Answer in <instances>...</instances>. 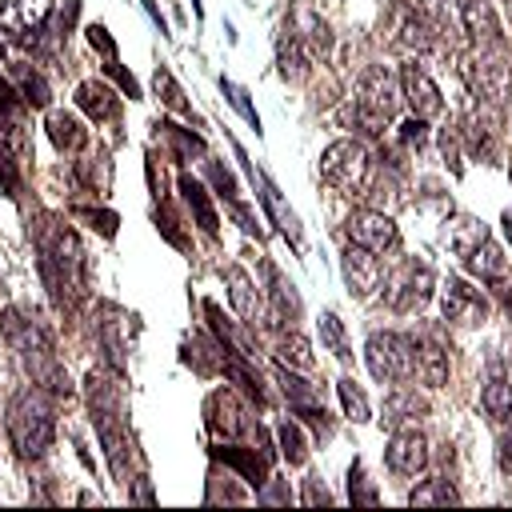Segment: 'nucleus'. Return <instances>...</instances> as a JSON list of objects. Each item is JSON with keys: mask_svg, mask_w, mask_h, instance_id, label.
I'll return each mask as SVG.
<instances>
[{"mask_svg": "<svg viewBox=\"0 0 512 512\" xmlns=\"http://www.w3.org/2000/svg\"><path fill=\"white\" fill-rule=\"evenodd\" d=\"M108 76L120 84V92H124L128 100H140V84H136V80H132V72H124L116 60H108Z\"/></svg>", "mask_w": 512, "mask_h": 512, "instance_id": "45", "label": "nucleus"}, {"mask_svg": "<svg viewBox=\"0 0 512 512\" xmlns=\"http://www.w3.org/2000/svg\"><path fill=\"white\" fill-rule=\"evenodd\" d=\"M416 412H424V400L412 392V388H396L392 396H388V404H384V420H408V416H416Z\"/></svg>", "mask_w": 512, "mask_h": 512, "instance_id": "34", "label": "nucleus"}, {"mask_svg": "<svg viewBox=\"0 0 512 512\" xmlns=\"http://www.w3.org/2000/svg\"><path fill=\"white\" fill-rule=\"evenodd\" d=\"M432 292H436V276L420 260H404L384 284V300L392 312H420L432 300Z\"/></svg>", "mask_w": 512, "mask_h": 512, "instance_id": "7", "label": "nucleus"}, {"mask_svg": "<svg viewBox=\"0 0 512 512\" xmlns=\"http://www.w3.org/2000/svg\"><path fill=\"white\" fill-rule=\"evenodd\" d=\"M88 44H92V48H100V52H104V60H116V44H112V36H108V28H104V24H92V28H88Z\"/></svg>", "mask_w": 512, "mask_h": 512, "instance_id": "46", "label": "nucleus"}, {"mask_svg": "<svg viewBox=\"0 0 512 512\" xmlns=\"http://www.w3.org/2000/svg\"><path fill=\"white\" fill-rule=\"evenodd\" d=\"M208 172H212V184L220 188V196L236 200V176H232L228 168H220V164H208Z\"/></svg>", "mask_w": 512, "mask_h": 512, "instance_id": "48", "label": "nucleus"}, {"mask_svg": "<svg viewBox=\"0 0 512 512\" xmlns=\"http://www.w3.org/2000/svg\"><path fill=\"white\" fill-rule=\"evenodd\" d=\"M336 392H340V404H344V412L356 420V424H364L372 412H368V400H364V392H360V384L352 380V376H344L340 384H336Z\"/></svg>", "mask_w": 512, "mask_h": 512, "instance_id": "35", "label": "nucleus"}, {"mask_svg": "<svg viewBox=\"0 0 512 512\" xmlns=\"http://www.w3.org/2000/svg\"><path fill=\"white\" fill-rule=\"evenodd\" d=\"M464 264H468V272L480 276L484 284H500V280L508 276V256L500 252V244H496L492 236H484L476 248H468V252H464Z\"/></svg>", "mask_w": 512, "mask_h": 512, "instance_id": "18", "label": "nucleus"}, {"mask_svg": "<svg viewBox=\"0 0 512 512\" xmlns=\"http://www.w3.org/2000/svg\"><path fill=\"white\" fill-rule=\"evenodd\" d=\"M456 500H460V492L452 488L448 476H432V480H424V484H416L408 492V504H416V508H424V504H456Z\"/></svg>", "mask_w": 512, "mask_h": 512, "instance_id": "28", "label": "nucleus"}, {"mask_svg": "<svg viewBox=\"0 0 512 512\" xmlns=\"http://www.w3.org/2000/svg\"><path fill=\"white\" fill-rule=\"evenodd\" d=\"M424 140H428V124L420 120V116H408L404 124H400V132H396V144L400 148H424Z\"/></svg>", "mask_w": 512, "mask_h": 512, "instance_id": "40", "label": "nucleus"}, {"mask_svg": "<svg viewBox=\"0 0 512 512\" xmlns=\"http://www.w3.org/2000/svg\"><path fill=\"white\" fill-rule=\"evenodd\" d=\"M508 176H512V164H508Z\"/></svg>", "mask_w": 512, "mask_h": 512, "instance_id": "51", "label": "nucleus"}, {"mask_svg": "<svg viewBox=\"0 0 512 512\" xmlns=\"http://www.w3.org/2000/svg\"><path fill=\"white\" fill-rule=\"evenodd\" d=\"M164 128V136L176 144V156H192V152H204V144H200V136H192V132H184V128H176V124H160Z\"/></svg>", "mask_w": 512, "mask_h": 512, "instance_id": "43", "label": "nucleus"}, {"mask_svg": "<svg viewBox=\"0 0 512 512\" xmlns=\"http://www.w3.org/2000/svg\"><path fill=\"white\" fill-rule=\"evenodd\" d=\"M0 188H4V196H16L20 192V168H16L12 148L4 140H0Z\"/></svg>", "mask_w": 512, "mask_h": 512, "instance_id": "41", "label": "nucleus"}, {"mask_svg": "<svg viewBox=\"0 0 512 512\" xmlns=\"http://www.w3.org/2000/svg\"><path fill=\"white\" fill-rule=\"evenodd\" d=\"M456 12H460V28L468 32L472 48H504V32L488 0H460Z\"/></svg>", "mask_w": 512, "mask_h": 512, "instance_id": "13", "label": "nucleus"}, {"mask_svg": "<svg viewBox=\"0 0 512 512\" xmlns=\"http://www.w3.org/2000/svg\"><path fill=\"white\" fill-rule=\"evenodd\" d=\"M388 468L396 472V476H420L424 468H428V440H424V432H416V428H400L392 440H388Z\"/></svg>", "mask_w": 512, "mask_h": 512, "instance_id": "14", "label": "nucleus"}, {"mask_svg": "<svg viewBox=\"0 0 512 512\" xmlns=\"http://www.w3.org/2000/svg\"><path fill=\"white\" fill-rule=\"evenodd\" d=\"M480 408H484V416H488L492 424L512 420V380H508L500 368H492V376L484 380V388H480Z\"/></svg>", "mask_w": 512, "mask_h": 512, "instance_id": "20", "label": "nucleus"}, {"mask_svg": "<svg viewBox=\"0 0 512 512\" xmlns=\"http://www.w3.org/2000/svg\"><path fill=\"white\" fill-rule=\"evenodd\" d=\"M276 440H280V452H284L288 464H304L308 460V440H304V428L296 420H280Z\"/></svg>", "mask_w": 512, "mask_h": 512, "instance_id": "30", "label": "nucleus"}, {"mask_svg": "<svg viewBox=\"0 0 512 512\" xmlns=\"http://www.w3.org/2000/svg\"><path fill=\"white\" fill-rule=\"evenodd\" d=\"M304 504H332V496H328V488H324L320 476H308L304 480Z\"/></svg>", "mask_w": 512, "mask_h": 512, "instance_id": "49", "label": "nucleus"}, {"mask_svg": "<svg viewBox=\"0 0 512 512\" xmlns=\"http://www.w3.org/2000/svg\"><path fill=\"white\" fill-rule=\"evenodd\" d=\"M400 100H404V96H400L396 76H392L384 64H372V68L360 76L356 96H352V104L344 108V120L356 124L364 136H380V132L388 128V120L396 116Z\"/></svg>", "mask_w": 512, "mask_h": 512, "instance_id": "1", "label": "nucleus"}, {"mask_svg": "<svg viewBox=\"0 0 512 512\" xmlns=\"http://www.w3.org/2000/svg\"><path fill=\"white\" fill-rule=\"evenodd\" d=\"M496 464L504 476H512V420H504L500 428V440H496Z\"/></svg>", "mask_w": 512, "mask_h": 512, "instance_id": "44", "label": "nucleus"}, {"mask_svg": "<svg viewBox=\"0 0 512 512\" xmlns=\"http://www.w3.org/2000/svg\"><path fill=\"white\" fill-rule=\"evenodd\" d=\"M344 236H348V244L368 248V252H376V256L388 252V248H396V240H400L392 216L380 212V208H360V212H352V216L344 220Z\"/></svg>", "mask_w": 512, "mask_h": 512, "instance_id": "8", "label": "nucleus"}, {"mask_svg": "<svg viewBox=\"0 0 512 512\" xmlns=\"http://www.w3.org/2000/svg\"><path fill=\"white\" fill-rule=\"evenodd\" d=\"M276 68H280V76L292 80V84L308 80V72H312V56L304 52V44H300L288 28H284L280 40H276Z\"/></svg>", "mask_w": 512, "mask_h": 512, "instance_id": "21", "label": "nucleus"}, {"mask_svg": "<svg viewBox=\"0 0 512 512\" xmlns=\"http://www.w3.org/2000/svg\"><path fill=\"white\" fill-rule=\"evenodd\" d=\"M216 460H224L228 468H236L248 484H268V456H256V448H240V444H228V448H212Z\"/></svg>", "mask_w": 512, "mask_h": 512, "instance_id": "23", "label": "nucleus"}, {"mask_svg": "<svg viewBox=\"0 0 512 512\" xmlns=\"http://www.w3.org/2000/svg\"><path fill=\"white\" fill-rule=\"evenodd\" d=\"M340 268H344V284H348V292H352L356 300H368V296L380 288V280H384L380 256H376V252H368V248H356V244H348V248H344Z\"/></svg>", "mask_w": 512, "mask_h": 512, "instance_id": "12", "label": "nucleus"}, {"mask_svg": "<svg viewBox=\"0 0 512 512\" xmlns=\"http://www.w3.org/2000/svg\"><path fill=\"white\" fill-rule=\"evenodd\" d=\"M8 436L24 460H40L52 448L56 424H52V408L44 404L40 392H20L8 404Z\"/></svg>", "mask_w": 512, "mask_h": 512, "instance_id": "2", "label": "nucleus"}, {"mask_svg": "<svg viewBox=\"0 0 512 512\" xmlns=\"http://www.w3.org/2000/svg\"><path fill=\"white\" fill-rule=\"evenodd\" d=\"M276 360L284 364V368H312V344L304 340V336H296V332H288V336H280L276 340Z\"/></svg>", "mask_w": 512, "mask_h": 512, "instance_id": "29", "label": "nucleus"}, {"mask_svg": "<svg viewBox=\"0 0 512 512\" xmlns=\"http://www.w3.org/2000/svg\"><path fill=\"white\" fill-rule=\"evenodd\" d=\"M484 236H488V228L480 220H472V216H456L452 220V248H456V256H464L468 248H476Z\"/></svg>", "mask_w": 512, "mask_h": 512, "instance_id": "33", "label": "nucleus"}, {"mask_svg": "<svg viewBox=\"0 0 512 512\" xmlns=\"http://www.w3.org/2000/svg\"><path fill=\"white\" fill-rule=\"evenodd\" d=\"M500 224H504V236H508V244H512V208L500 216Z\"/></svg>", "mask_w": 512, "mask_h": 512, "instance_id": "50", "label": "nucleus"}, {"mask_svg": "<svg viewBox=\"0 0 512 512\" xmlns=\"http://www.w3.org/2000/svg\"><path fill=\"white\" fill-rule=\"evenodd\" d=\"M460 140L468 144L472 156L496 160V156H500V120H496V104H484V100H480V108H472V112L464 116Z\"/></svg>", "mask_w": 512, "mask_h": 512, "instance_id": "10", "label": "nucleus"}, {"mask_svg": "<svg viewBox=\"0 0 512 512\" xmlns=\"http://www.w3.org/2000/svg\"><path fill=\"white\" fill-rule=\"evenodd\" d=\"M48 140L60 148V152H80L88 144V128L72 116V112H48Z\"/></svg>", "mask_w": 512, "mask_h": 512, "instance_id": "25", "label": "nucleus"}, {"mask_svg": "<svg viewBox=\"0 0 512 512\" xmlns=\"http://www.w3.org/2000/svg\"><path fill=\"white\" fill-rule=\"evenodd\" d=\"M76 216H84V220H92V228H100L104 236H112V232H116V212H96V208H76Z\"/></svg>", "mask_w": 512, "mask_h": 512, "instance_id": "47", "label": "nucleus"}, {"mask_svg": "<svg viewBox=\"0 0 512 512\" xmlns=\"http://www.w3.org/2000/svg\"><path fill=\"white\" fill-rule=\"evenodd\" d=\"M400 96H404V104L412 108V116H420V120H428V116H436V112L444 108L440 88L432 84V76H428L416 60H408V64L400 68Z\"/></svg>", "mask_w": 512, "mask_h": 512, "instance_id": "11", "label": "nucleus"}, {"mask_svg": "<svg viewBox=\"0 0 512 512\" xmlns=\"http://www.w3.org/2000/svg\"><path fill=\"white\" fill-rule=\"evenodd\" d=\"M152 84H156V92H160V100H164V104H168L172 112H184V116L192 112V108H188V100H184V88H180V84L172 80V72H168V68H156V76H152Z\"/></svg>", "mask_w": 512, "mask_h": 512, "instance_id": "37", "label": "nucleus"}, {"mask_svg": "<svg viewBox=\"0 0 512 512\" xmlns=\"http://www.w3.org/2000/svg\"><path fill=\"white\" fill-rule=\"evenodd\" d=\"M16 76H20V100L32 108H44L48 104V80L36 68H20Z\"/></svg>", "mask_w": 512, "mask_h": 512, "instance_id": "36", "label": "nucleus"}, {"mask_svg": "<svg viewBox=\"0 0 512 512\" xmlns=\"http://www.w3.org/2000/svg\"><path fill=\"white\" fill-rule=\"evenodd\" d=\"M348 500H352V504H376V500H380L360 464H352V472H348Z\"/></svg>", "mask_w": 512, "mask_h": 512, "instance_id": "39", "label": "nucleus"}, {"mask_svg": "<svg viewBox=\"0 0 512 512\" xmlns=\"http://www.w3.org/2000/svg\"><path fill=\"white\" fill-rule=\"evenodd\" d=\"M252 176H256V184H260V200H264V208L272 212V220L280 224V232H284V236H292V240H300V228H296V216H292V212H288V208L280 204V196H276V188H272V180H268L264 172H252Z\"/></svg>", "mask_w": 512, "mask_h": 512, "instance_id": "27", "label": "nucleus"}, {"mask_svg": "<svg viewBox=\"0 0 512 512\" xmlns=\"http://www.w3.org/2000/svg\"><path fill=\"white\" fill-rule=\"evenodd\" d=\"M76 104H80L92 120H116V116H120V96H116L108 84H100V80H84V84L76 88Z\"/></svg>", "mask_w": 512, "mask_h": 512, "instance_id": "22", "label": "nucleus"}, {"mask_svg": "<svg viewBox=\"0 0 512 512\" xmlns=\"http://www.w3.org/2000/svg\"><path fill=\"white\" fill-rule=\"evenodd\" d=\"M488 296L476 288V284H468L464 276H448V284H444V300H440V312H444V320L448 324H464V328H476V324H484L488 320Z\"/></svg>", "mask_w": 512, "mask_h": 512, "instance_id": "9", "label": "nucleus"}, {"mask_svg": "<svg viewBox=\"0 0 512 512\" xmlns=\"http://www.w3.org/2000/svg\"><path fill=\"white\" fill-rule=\"evenodd\" d=\"M284 28L304 44V52H308L312 60H316V56H328V48H332V28H328L316 12L304 8V12H296V20H288Z\"/></svg>", "mask_w": 512, "mask_h": 512, "instance_id": "19", "label": "nucleus"}, {"mask_svg": "<svg viewBox=\"0 0 512 512\" xmlns=\"http://www.w3.org/2000/svg\"><path fill=\"white\" fill-rule=\"evenodd\" d=\"M468 72V84L472 92L484 100V104H504L512 96V64L504 60V48H476L464 64Z\"/></svg>", "mask_w": 512, "mask_h": 512, "instance_id": "5", "label": "nucleus"}, {"mask_svg": "<svg viewBox=\"0 0 512 512\" xmlns=\"http://www.w3.org/2000/svg\"><path fill=\"white\" fill-rule=\"evenodd\" d=\"M224 280H228V300H232L236 316H240L244 324H252V316L260 312V300H256V288H252L248 272H244L240 264H228V268H224Z\"/></svg>", "mask_w": 512, "mask_h": 512, "instance_id": "24", "label": "nucleus"}, {"mask_svg": "<svg viewBox=\"0 0 512 512\" xmlns=\"http://www.w3.org/2000/svg\"><path fill=\"white\" fill-rule=\"evenodd\" d=\"M368 176H372V156L360 140H332L324 152H320V180L344 196H356L368 188Z\"/></svg>", "mask_w": 512, "mask_h": 512, "instance_id": "3", "label": "nucleus"}, {"mask_svg": "<svg viewBox=\"0 0 512 512\" xmlns=\"http://www.w3.org/2000/svg\"><path fill=\"white\" fill-rule=\"evenodd\" d=\"M276 380H280L284 396L292 400V408H296V404H320V384H308V380H300V376H296V372H288L284 364L276 368Z\"/></svg>", "mask_w": 512, "mask_h": 512, "instance_id": "31", "label": "nucleus"}, {"mask_svg": "<svg viewBox=\"0 0 512 512\" xmlns=\"http://www.w3.org/2000/svg\"><path fill=\"white\" fill-rule=\"evenodd\" d=\"M220 88L228 92V100H232V108H236V112H240V116H244V120H248L252 128H260V116H256V108L248 104V92H244L240 84H232V80H220Z\"/></svg>", "mask_w": 512, "mask_h": 512, "instance_id": "42", "label": "nucleus"}, {"mask_svg": "<svg viewBox=\"0 0 512 512\" xmlns=\"http://www.w3.org/2000/svg\"><path fill=\"white\" fill-rule=\"evenodd\" d=\"M76 176L84 180L88 192H104V188H108V176H112V164H108L104 152H96V156H88V160H76Z\"/></svg>", "mask_w": 512, "mask_h": 512, "instance_id": "32", "label": "nucleus"}, {"mask_svg": "<svg viewBox=\"0 0 512 512\" xmlns=\"http://www.w3.org/2000/svg\"><path fill=\"white\" fill-rule=\"evenodd\" d=\"M412 360H416V376L424 388L448 384V352L436 336H412Z\"/></svg>", "mask_w": 512, "mask_h": 512, "instance_id": "17", "label": "nucleus"}, {"mask_svg": "<svg viewBox=\"0 0 512 512\" xmlns=\"http://www.w3.org/2000/svg\"><path fill=\"white\" fill-rule=\"evenodd\" d=\"M180 192H184V204L196 212V224H200L208 236H216V232H220V216H216V208H212L208 188H204L200 180H192V176H180Z\"/></svg>", "mask_w": 512, "mask_h": 512, "instance_id": "26", "label": "nucleus"}, {"mask_svg": "<svg viewBox=\"0 0 512 512\" xmlns=\"http://www.w3.org/2000/svg\"><path fill=\"white\" fill-rule=\"evenodd\" d=\"M384 36L400 52H428L436 44V24L428 20L424 8H416L408 0H392V8L384 16Z\"/></svg>", "mask_w": 512, "mask_h": 512, "instance_id": "6", "label": "nucleus"}, {"mask_svg": "<svg viewBox=\"0 0 512 512\" xmlns=\"http://www.w3.org/2000/svg\"><path fill=\"white\" fill-rule=\"evenodd\" d=\"M320 340L332 348V356H340V360L352 356V352H348V340H344V324H340L336 312H324V316H320Z\"/></svg>", "mask_w": 512, "mask_h": 512, "instance_id": "38", "label": "nucleus"}, {"mask_svg": "<svg viewBox=\"0 0 512 512\" xmlns=\"http://www.w3.org/2000/svg\"><path fill=\"white\" fill-rule=\"evenodd\" d=\"M48 12H52V0H0V32L8 40H28Z\"/></svg>", "mask_w": 512, "mask_h": 512, "instance_id": "15", "label": "nucleus"}, {"mask_svg": "<svg viewBox=\"0 0 512 512\" xmlns=\"http://www.w3.org/2000/svg\"><path fill=\"white\" fill-rule=\"evenodd\" d=\"M208 424H212V432H220V436H228V440H236V436H244V432L256 428L252 416L240 408V400H236L228 388H220V392L208 396Z\"/></svg>", "mask_w": 512, "mask_h": 512, "instance_id": "16", "label": "nucleus"}, {"mask_svg": "<svg viewBox=\"0 0 512 512\" xmlns=\"http://www.w3.org/2000/svg\"><path fill=\"white\" fill-rule=\"evenodd\" d=\"M364 360L380 384H408L416 376L412 336H404V332H372L364 344Z\"/></svg>", "mask_w": 512, "mask_h": 512, "instance_id": "4", "label": "nucleus"}]
</instances>
